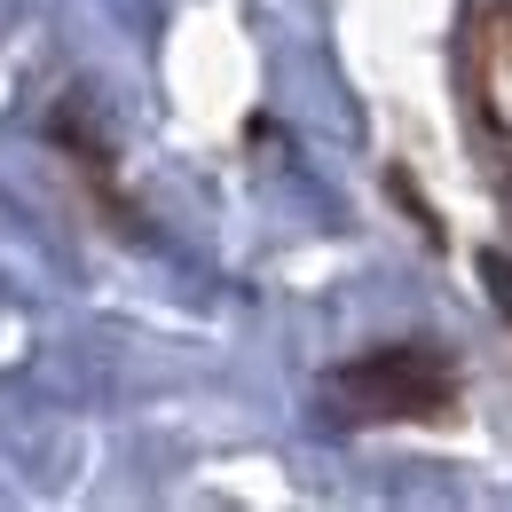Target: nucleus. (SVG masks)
I'll return each instance as SVG.
<instances>
[{"instance_id": "obj_1", "label": "nucleus", "mask_w": 512, "mask_h": 512, "mask_svg": "<svg viewBox=\"0 0 512 512\" xmlns=\"http://www.w3.org/2000/svg\"><path fill=\"white\" fill-rule=\"evenodd\" d=\"M323 402L347 418V426H418V418H449L457 410V363L426 339H402V347H371L355 363H339Z\"/></svg>"}, {"instance_id": "obj_2", "label": "nucleus", "mask_w": 512, "mask_h": 512, "mask_svg": "<svg viewBox=\"0 0 512 512\" xmlns=\"http://www.w3.org/2000/svg\"><path fill=\"white\" fill-rule=\"evenodd\" d=\"M465 95H473V127L489 142V166L512 197V0H473L465 16Z\"/></svg>"}]
</instances>
